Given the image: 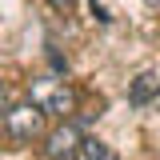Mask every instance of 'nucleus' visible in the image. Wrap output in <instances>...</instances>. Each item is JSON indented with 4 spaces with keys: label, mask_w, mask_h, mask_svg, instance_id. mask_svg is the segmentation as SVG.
<instances>
[{
    "label": "nucleus",
    "mask_w": 160,
    "mask_h": 160,
    "mask_svg": "<svg viewBox=\"0 0 160 160\" xmlns=\"http://www.w3.org/2000/svg\"><path fill=\"white\" fill-rule=\"evenodd\" d=\"M4 132H8L12 140H20V144L36 140L40 132H44V108H40V104H32V100L12 104V108L4 112Z\"/></svg>",
    "instance_id": "1"
},
{
    "label": "nucleus",
    "mask_w": 160,
    "mask_h": 160,
    "mask_svg": "<svg viewBox=\"0 0 160 160\" xmlns=\"http://www.w3.org/2000/svg\"><path fill=\"white\" fill-rule=\"evenodd\" d=\"M32 104L44 108V116L48 112L52 116H68V112H76V88L64 84V80H40L32 88Z\"/></svg>",
    "instance_id": "2"
},
{
    "label": "nucleus",
    "mask_w": 160,
    "mask_h": 160,
    "mask_svg": "<svg viewBox=\"0 0 160 160\" xmlns=\"http://www.w3.org/2000/svg\"><path fill=\"white\" fill-rule=\"evenodd\" d=\"M84 152V136H80L76 120H60L56 128L44 136V156L48 160H76Z\"/></svg>",
    "instance_id": "3"
},
{
    "label": "nucleus",
    "mask_w": 160,
    "mask_h": 160,
    "mask_svg": "<svg viewBox=\"0 0 160 160\" xmlns=\"http://www.w3.org/2000/svg\"><path fill=\"white\" fill-rule=\"evenodd\" d=\"M160 96V76L152 72V68H144L132 84H128V104H136V108H144L148 100H156Z\"/></svg>",
    "instance_id": "4"
},
{
    "label": "nucleus",
    "mask_w": 160,
    "mask_h": 160,
    "mask_svg": "<svg viewBox=\"0 0 160 160\" xmlns=\"http://www.w3.org/2000/svg\"><path fill=\"white\" fill-rule=\"evenodd\" d=\"M84 160H116V152H112V144H104V140L96 136H84V152H80Z\"/></svg>",
    "instance_id": "5"
},
{
    "label": "nucleus",
    "mask_w": 160,
    "mask_h": 160,
    "mask_svg": "<svg viewBox=\"0 0 160 160\" xmlns=\"http://www.w3.org/2000/svg\"><path fill=\"white\" fill-rule=\"evenodd\" d=\"M12 104H8V88H4V80H0V112H8Z\"/></svg>",
    "instance_id": "6"
},
{
    "label": "nucleus",
    "mask_w": 160,
    "mask_h": 160,
    "mask_svg": "<svg viewBox=\"0 0 160 160\" xmlns=\"http://www.w3.org/2000/svg\"><path fill=\"white\" fill-rule=\"evenodd\" d=\"M48 4H52V8H56V12H68V8H72V4H76V0H48Z\"/></svg>",
    "instance_id": "7"
},
{
    "label": "nucleus",
    "mask_w": 160,
    "mask_h": 160,
    "mask_svg": "<svg viewBox=\"0 0 160 160\" xmlns=\"http://www.w3.org/2000/svg\"><path fill=\"white\" fill-rule=\"evenodd\" d=\"M144 4H148V8H160V0H144Z\"/></svg>",
    "instance_id": "8"
}]
</instances>
